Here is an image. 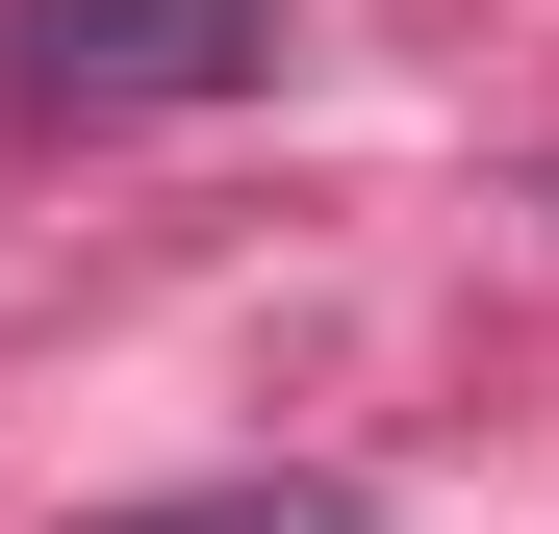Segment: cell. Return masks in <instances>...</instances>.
I'll use <instances>...</instances> for the list:
<instances>
[{
  "label": "cell",
  "instance_id": "6da1fadb",
  "mask_svg": "<svg viewBox=\"0 0 559 534\" xmlns=\"http://www.w3.org/2000/svg\"><path fill=\"white\" fill-rule=\"evenodd\" d=\"M0 76L26 103H254L280 0H0Z\"/></svg>",
  "mask_w": 559,
  "mask_h": 534
},
{
  "label": "cell",
  "instance_id": "7a4b0ae2",
  "mask_svg": "<svg viewBox=\"0 0 559 534\" xmlns=\"http://www.w3.org/2000/svg\"><path fill=\"white\" fill-rule=\"evenodd\" d=\"M128 534H331L306 484H204V509H128Z\"/></svg>",
  "mask_w": 559,
  "mask_h": 534
}]
</instances>
